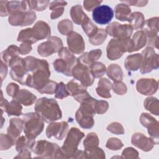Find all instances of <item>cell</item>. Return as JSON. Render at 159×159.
<instances>
[{"instance_id":"cell-1","label":"cell","mask_w":159,"mask_h":159,"mask_svg":"<svg viewBox=\"0 0 159 159\" xmlns=\"http://www.w3.org/2000/svg\"><path fill=\"white\" fill-rule=\"evenodd\" d=\"M26 68L29 73L25 85L36 89L37 91L42 89L49 81L50 71L48 62L45 60L39 59L31 56L25 57Z\"/></svg>"},{"instance_id":"cell-2","label":"cell","mask_w":159,"mask_h":159,"mask_svg":"<svg viewBox=\"0 0 159 159\" xmlns=\"http://www.w3.org/2000/svg\"><path fill=\"white\" fill-rule=\"evenodd\" d=\"M35 112L39 114L46 122L57 120L61 118L62 113L57 101L53 99L41 98L34 107Z\"/></svg>"},{"instance_id":"cell-3","label":"cell","mask_w":159,"mask_h":159,"mask_svg":"<svg viewBox=\"0 0 159 159\" xmlns=\"http://www.w3.org/2000/svg\"><path fill=\"white\" fill-rule=\"evenodd\" d=\"M24 132L30 139H35L42 132L43 129V120L37 112H29L22 116Z\"/></svg>"},{"instance_id":"cell-4","label":"cell","mask_w":159,"mask_h":159,"mask_svg":"<svg viewBox=\"0 0 159 159\" xmlns=\"http://www.w3.org/2000/svg\"><path fill=\"white\" fill-rule=\"evenodd\" d=\"M84 134L76 127H72L68 132L63 145L60 148L63 158H75L78 151V146Z\"/></svg>"},{"instance_id":"cell-5","label":"cell","mask_w":159,"mask_h":159,"mask_svg":"<svg viewBox=\"0 0 159 159\" xmlns=\"http://www.w3.org/2000/svg\"><path fill=\"white\" fill-rule=\"evenodd\" d=\"M94 98L91 96L81 103V106L76 112V120L79 125L84 129H90L94 124L93 116L96 114L93 106Z\"/></svg>"},{"instance_id":"cell-6","label":"cell","mask_w":159,"mask_h":159,"mask_svg":"<svg viewBox=\"0 0 159 159\" xmlns=\"http://www.w3.org/2000/svg\"><path fill=\"white\" fill-rule=\"evenodd\" d=\"M31 150L36 155H40V158H63L62 152L59 146L47 140H38L34 144Z\"/></svg>"},{"instance_id":"cell-7","label":"cell","mask_w":159,"mask_h":159,"mask_svg":"<svg viewBox=\"0 0 159 159\" xmlns=\"http://www.w3.org/2000/svg\"><path fill=\"white\" fill-rule=\"evenodd\" d=\"M107 57L111 60H116L120 58L125 52H132V43L130 38L124 40L112 39L108 43Z\"/></svg>"},{"instance_id":"cell-8","label":"cell","mask_w":159,"mask_h":159,"mask_svg":"<svg viewBox=\"0 0 159 159\" xmlns=\"http://www.w3.org/2000/svg\"><path fill=\"white\" fill-rule=\"evenodd\" d=\"M8 65L11 68L10 75L11 78L21 84L25 85L29 72L26 68L25 59L16 57L9 61Z\"/></svg>"},{"instance_id":"cell-9","label":"cell","mask_w":159,"mask_h":159,"mask_svg":"<svg viewBox=\"0 0 159 159\" xmlns=\"http://www.w3.org/2000/svg\"><path fill=\"white\" fill-rule=\"evenodd\" d=\"M142 63L140 73L142 74L151 72L153 70L158 69L159 66L158 55L155 53L152 47H148L142 52Z\"/></svg>"},{"instance_id":"cell-10","label":"cell","mask_w":159,"mask_h":159,"mask_svg":"<svg viewBox=\"0 0 159 159\" xmlns=\"http://www.w3.org/2000/svg\"><path fill=\"white\" fill-rule=\"evenodd\" d=\"M63 48V42L60 38L55 36L50 37L46 42L40 43L37 52L40 56L45 57L54 53L59 52Z\"/></svg>"},{"instance_id":"cell-11","label":"cell","mask_w":159,"mask_h":159,"mask_svg":"<svg viewBox=\"0 0 159 159\" xmlns=\"http://www.w3.org/2000/svg\"><path fill=\"white\" fill-rule=\"evenodd\" d=\"M72 76L85 87L91 86L94 81V78L90 71L89 67L81 63L78 60L72 70Z\"/></svg>"},{"instance_id":"cell-12","label":"cell","mask_w":159,"mask_h":159,"mask_svg":"<svg viewBox=\"0 0 159 159\" xmlns=\"http://www.w3.org/2000/svg\"><path fill=\"white\" fill-rule=\"evenodd\" d=\"M106 31L114 39L124 40L130 37L133 32V28L130 24H120L114 22L106 27Z\"/></svg>"},{"instance_id":"cell-13","label":"cell","mask_w":159,"mask_h":159,"mask_svg":"<svg viewBox=\"0 0 159 159\" xmlns=\"http://www.w3.org/2000/svg\"><path fill=\"white\" fill-rule=\"evenodd\" d=\"M37 18L33 11H19L11 14L8 18L9 23L12 26H26L34 23Z\"/></svg>"},{"instance_id":"cell-14","label":"cell","mask_w":159,"mask_h":159,"mask_svg":"<svg viewBox=\"0 0 159 159\" xmlns=\"http://www.w3.org/2000/svg\"><path fill=\"white\" fill-rule=\"evenodd\" d=\"M93 19L99 24L104 25L111 22L114 16V11L107 5H101L93 11Z\"/></svg>"},{"instance_id":"cell-15","label":"cell","mask_w":159,"mask_h":159,"mask_svg":"<svg viewBox=\"0 0 159 159\" xmlns=\"http://www.w3.org/2000/svg\"><path fill=\"white\" fill-rule=\"evenodd\" d=\"M68 130V123L65 121L60 122H52L47 127L46 135L48 138L52 136L55 137L57 140H62L67 134Z\"/></svg>"},{"instance_id":"cell-16","label":"cell","mask_w":159,"mask_h":159,"mask_svg":"<svg viewBox=\"0 0 159 159\" xmlns=\"http://www.w3.org/2000/svg\"><path fill=\"white\" fill-rule=\"evenodd\" d=\"M68 49L75 54H80L84 51L85 43L83 37L77 32H71L67 35Z\"/></svg>"},{"instance_id":"cell-17","label":"cell","mask_w":159,"mask_h":159,"mask_svg":"<svg viewBox=\"0 0 159 159\" xmlns=\"http://www.w3.org/2000/svg\"><path fill=\"white\" fill-rule=\"evenodd\" d=\"M158 81L153 78H142L137 81L136 89L137 91L143 95H152L157 92Z\"/></svg>"},{"instance_id":"cell-18","label":"cell","mask_w":159,"mask_h":159,"mask_svg":"<svg viewBox=\"0 0 159 159\" xmlns=\"http://www.w3.org/2000/svg\"><path fill=\"white\" fill-rule=\"evenodd\" d=\"M132 143L144 152H148L152 149L155 142L153 139L144 135L142 133H135L132 136Z\"/></svg>"},{"instance_id":"cell-19","label":"cell","mask_w":159,"mask_h":159,"mask_svg":"<svg viewBox=\"0 0 159 159\" xmlns=\"http://www.w3.org/2000/svg\"><path fill=\"white\" fill-rule=\"evenodd\" d=\"M35 39L37 42L50 37L51 34L50 27L47 23L42 20L37 21L32 27Z\"/></svg>"},{"instance_id":"cell-20","label":"cell","mask_w":159,"mask_h":159,"mask_svg":"<svg viewBox=\"0 0 159 159\" xmlns=\"http://www.w3.org/2000/svg\"><path fill=\"white\" fill-rule=\"evenodd\" d=\"M58 57L66 61L68 65V70L65 75L68 76H72V70L78 63V58L75 57L72 52L66 47H63L58 52Z\"/></svg>"},{"instance_id":"cell-21","label":"cell","mask_w":159,"mask_h":159,"mask_svg":"<svg viewBox=\"0 0 159 159\" xmlns=\"http://www.w3.org/2000/svg\"><path fill=\"white\" fill-rule=\"evenodd\" d=\"M24 129L23 120L19 118H12L9 120V125L7 128V134L12 137L15 142L19 137V135Z\"/></svg>"},{"instance_id":"cell-22","label":"cell","mask_w":159,"mask_h":159,"mask_svg":"<svg viewBox=\"0 0 159 159\" xmlns=\"http://www.w3.org/2000/svg\"><path fill=\"white\" fill-rule=\"evenodd\" d=\"M13 99L17 101L20 104L24 106H30L37 101V97L29 91L22 89L19 90L17 94L13 98Z\"/></svg>"},{"instance_id":"cell-23","label":"cell","mask_w":159,"mask_h":159,"mask_svg":"<svg viewBox=\"0 0 159 159\" xmlns=\"http://www.w3.org/2000/svg\"><path fill=\"white\" fill-rule=\"evenodd\" d=\"M102 55V51L100 49L91 50L86 52L78 58V60L82 64L89 67L94 61L98 60Z\"/></svg>"},{"instance_id":"cell-24","label":"cell","mask_w":159,"mask_h":159,"mask_svg":"<svg viewBox=\"0 0 159 159\" xmlns=\"http://www.w3.org/2000/svg\"><path fill=\"white\" fill-rule=\"evenodd\" d=\"M142 55L136 53L129 55L125 60V67L127 70L135 71L140 68L142 63Z\"/></svg>"},{"instance_id":"cell-25","label":"cell","mask_w":159,"mask_h":159,"mask_svg":"<svg viewBox=\"0 0 159 159\" xmlns=\"http://www.w3.org/2000/svg\"><path fill=\"white\" fill-rule=\"evenodd\" d=\"M112 88L111 81L106 78H101L98 81V87L96 89L98 94L104 98H109L111 97L110 91Z\"/></svg>"},{"instance_id":"cell-26","label":"cell","mask_w":159,"mask_h":159,"mask_svg":"<svg viewBox=\"0 0 159 159\" xmlns=\"http://www.w3.org/2000/svg\"><path fill=\"white\" fill-rule=\"evenodd\" d=\"M131 40L133 52L140 50L147 44V36L145 32L142 30L136 32Z\"/></svg>"},{"instance_id":"cell-27","label":"cell","mask_w":159,"mask_h":159,"mask_svg":"<svg viewBox=\"0 0 159 159\" xmlns=\"http://www.w3.org/2000/svg\"><path fill=\"white\" fill-rule=\"evenodd\" d=\"M114 12L116 19L120 21H126L130 15L131 9L128 5L121 3L117 4L115 7Z\"/></svg>"},{"instance_id":"cell-28","label":"cell","mask_w":159,"mask_h":159,"mask_svg":"<svg viewBox=\"0 0 159 159\" xmlns=\"http://www.w3.org/2000/svg\"><path fill=\"white\" fill-rule=\"evenodd\" d=\"M19 53V47L14 45H11L1 53V61H2L5 64L8 65L9 61L14 58L18 57Z\"/></svg>"},{"instance_id":"cell-29","label":"cell","mask_w":159,"mask_h":159,"mask_svg":"<svg viewBox=\"0 0 159 159\" xmlns=\"http://www.w3.org/2000/svg\"><path fill=\"white\" fill-rule=\"evenodd\" d=\"M107 76L115 82L121 81L123 79V71L120 66L117 64H111L106 70Z\"/></svg>"},{"instance_id":"cell-30","label":"cell","mask_w":159,"mask_h":159,"mask_svg":"<svg viewBox=\"0 0 159 159\" xmlns=\"http://www.w3.org/2000/svg\"><path fill=\"white\" fill-rule=\"evenodd\" d=\"M127 21L130 22V25L133 29L138 30L143 27L145 24V18L143 14L140 12H134L132 13Z\"/></svg>"},{"instance_id":"cell-31","label":"cell","mask_w":159,"mask_h":159,"mask_svg":"<svg viewBox=\"0 0 159 159\" xmlns=\"http://www.w3.org/2000/svg\"><path fill=\"white\" fill-rule=\"evenodd\" d=\"M70 15L73 21L78 25H81L84 17L87 16L83 12L81 6L79 4H76L71 8Z\"/></svg>"},{"instance_id":"cell-32","label":"cell","mask_w":159,"mask_h":159,"mask_svg":"<svg viewBox=\"0 0 159 159\" xmlns=\"http://www.w3.org/2000/svg\"><path fill=\"white\" fill-rule=\"evenodd\" d=\"M35 140L28 139L26 136L19 137L16 142V148L19 153L24 150L29 149L31 150L32 147L35 143Z\"/></svg>"},{"instance_id":"cell-33","label":"cell","mask_w":159,"mask_h":159,"mask_svg":"<svg viewBox=\"0 0 159 159\" xmlns=\"http://www.w3.org/2000/svg\"><path fill=\"white\" fill-rule=\"evenodd\" d=\"M82 28L89 38L94 35L98 30V27L93 24L91 19L86 16L81 23Z\"/></svg>"},{"instance_id":"cell-34","label":"cell","mask_w":159,"mask_h":159,"mask_svg":"<svg viewBox=\"0 0 159 159\" xmlns=\"http://www.w3.org/2000/svg\"><path fill=\"white\" fill-rule=\"evenodd\" d=\"M17 41L30 44L35 43L37 41L34 38L32 28L22 29L20 31L17 37Z\"/></svg>"},{"instance_id":"cell-35","label":"cell","mask_w":159,"mask_h":159,"mask_svg":"<svg viewBox=\"0 0 159 159\" xmlns=\"http://www.w3.org/2000/svg\"><path fill=\"white\" fill-rule=\"evenodd\" d=\"M143 105L146 110L150 111L152 114L156 116L158 115V100L154 97H148L145 99Z\"/></svg>"},{"instance_id":"cell-36","label":"cell","mask_w":159,"mask_h":159,"mask_svg":"<svg viewBox=\"0 0 159 159\" xmlns=\"http://www.w3.org/2000/svg\"><path fill=\"white\" fill-rule=\"evenodd\" d=\"M99 143L98 135L94 132L89 133L83 142L84 150H89L98 146Z\"/></svg>"},{"instance_id":"cell-37","label":"cell","mask_w":159,"mask_h":159,"mask_svg":"<svg viewBox=\"0 0 159 159\" xmlns=\"http://www.w3.org/2000/svg\"><path fill=\"white\" fill-rule=\"evenodd\" d=\"M89 70L94 78L102 77L106 72L105 65L101 62L99 61H94L89 66Z\"/></svg>"},{"instance_id":"cell-38","label":"cell","mask_w":159,"mask_h":159,"mask_svg":"<svg viewBox=\"0 0 159 159\" xmlns=\"http://www.w3.org/2000/svg\"><path fill=\"white\" fill-rule=\"evenodd\" d=\"M22 107L20 104L17 101L13 99L9 104L7 105L5 112L8 114V116H20L22 114Z\"/></svg>"},{"instance_id":"cell-39","label":"cell","mask_w":159,"mask_h":159,"mask_svg":"<svg viewBox=\"0 0 159 159\" xmlns=\"http://www.w3.org/2000/svg\"><path fill=\"white\" fill-rule=\"evenodd\" d=\"M106 37L107 32L106 30L103 29H98L96 34L89 38V41L93 45H99L105 41Z\"/></svg>"},{"instance_id":"cell-40","label":"cell","mask_w":159,"mask_h":159,"mask_svg":"<svg viewBox=\"0 0 159 159\" xmlns=\"http://www.w3.org/2000/svg\"><path fill=\"white\" fill-rule=\"evenodd\" d=\"M58 29L59 32L62 35H68L73 32V24L69 19L61 20L58 24Z\"/></svg>"},{"instance_id":"cell-41","label":"cell","mask_w":159,"mask_h":159,"mask_svg":"<svg viewBox=\"0 0 159 159\" xmlns=\"http://www.w3.org/2000/svg\"><path fill=\"white\" fill-rule=\"evenodd\" d=\"M84 158H104L105 153L101 148L98 147L89 150H84Z\"/></svg>"},{"instance_id":"cell-42","label":"cell","mask_w":159,"mask_h":159,"mask_svg":"<svg viewBox=\"0 0 159 159\" xmlns=\"http://www.w3.org/2000/svg\"><path fill=\"white\" fill-rule=\"evenodd\" d=\"M93 106L96 113L98 114H102L107 111L109 108V104L106 101H98L94 99L93 102Z\"/></svg>"},{"instance_id":"cell-43","label":"cell","mask_w":159,"mask_h":159,"mask_svg":"<svg viewBox=\"0 0 159 159\" xmlns=\"http://www.w3.org/2000/svg\"><path fill=\"white\" fill-rule=\"evenodd\" d=\"M30 10L42 11L47 8L50 3L49 1H28Z\"/></svg>"},{"instance_id":"cell-44","label":"cell","mask_w":159,"mask_h":159,"mask_svg":"<svg viewBox=\"0 0 159 159\" xmlns=\"http://www.w3.org/2000/svg\"><path fill=\"white\" fill-rule=\"evenodd\" d=\"M55 94V98L60 99H62L70 96V93L66 88V86L63 82H60L57 84Z\"/></svg>"},{"instance_id":"cell-45","label":"cell","mask_w":159,"mask_h":159,"mask_svg":"<svg viewBox=\"0 0 159 159\" xmlns=\"http://www.w3.org/2000/svg\"><path fill=\"white\" fill-rule=\"evenodd\" d=\"M13 145H15V142L11 136L8 134H1V150H7Z\"/></svg>"},{"instance_id":"cell-46","label":"cell","mask_w":159,"mask_h":159,"mask_svg":"<svg viewBox=\"0 0 159 159\" xmlns=\"http://www.w3.org/2000/svg\"><path fill=\"white\" fill-rule=\"evenodd\" d=\"M53 65L55 71L65 75L68 70V65L65 60L61 58L57 59L55 61H54Z\"/></svg>"},{"instance_id":"cell-47","label":"cell","mask_w":159,"mask_h":159,"mask_svg":"<svg viewBox=\"0 0 159 159\" xmlns=\"http://www.w3.org/2000/svg\"><path fill=\"white\" fill-rule=\"evenodd\" d=\"M57 83L52 80H49V81L47 83L45 86H44L42 89L39 90L38 91L40 93L42 94H52L55 93L57 87Z\"/></svg>"},{"instance_id":"cell-48","label":"cell","mask_w":159,"mask_h":159,"mask_svg":"<svg viewBox=\"0 0 159 159\" xmlns=\"http://www.w3.org/2000/svg\"><path fill=\"white\" fill-rule=\"evenodd\" d=\"M107 130L116 135H122L124 134L123 126L117 122H113L109 124L107 127Z\"/></svg>"},{"instance_id":"cell-49","label":"cell","mask_w":159,"mask_h":159,"mask_svg":"<svg viewBox=\"0 0 159 159\" xmlns=\"http://www.w3.org/2000/svg\"><path fill=\"white\" fill-rule=\"evenodd\" d=\"M106 146L111 150H118L123 147V143L117 138L112 137L107 140Z\"/></svg>"},{"instance_id":"cell-50","label":"cell","mask_w":159,"mask_h":159,"mask_svg":"<svg viewBox=\"0 0 159 159\" xmlns=\"http://www.w3.org/2000/svg\"><path fill=\"white\" fill-rule=\"evenodd\" d=\"M112 88L114 93L117 94L118 95H123L127 92V86L125 83L122 81L114 82L113 84H112Z\"/></svg>"},{"instance_id":"cell-51","label":"cell","mask_w":159,"mask_h":159,"mask_svg":"<svg viewBox=\"0 0 159 159\" xmlns=\"http://www.w3.org/2000/svg\"><path fill=\"white\" fill-rule=\"evenodd\" d=\"M121 158H138L139 153L138 152L132 147H127L125 148L122 153Z\"/></svg>"},{"instance_id":"cell-52","label":"cell","mask_w":159,"mask_h":159,"mask_svg":"<svg viewBox=\"0 0 159 159\" xmlns=\"http://www.w3.org/2000/svg\"><path fill=\"white\" fill-rule=\"evenodd\" d=\"M157 120L148 113H142L140 117V121L142 125L147 127L150 124L154 122Z\"/></svg>"},{"instance_id":"cell-53","label":"cell","mask_w":159,"mask_h":159,"mask_svg":"<svg viewBox=\"0 0 159 159\" xmlns=\"http://www.w3.org/2000/svg\"><path fill=\"white\" fill-rule=\"evenodd\" d=\"M146 24L148 27V30L153 31L155 32H158V17H152L149 19H147L146 21Z\"/></svg>"},{"instance_id":"cell-54","label":"cell","mask_w":159,"mask_h":159,"mask_svg":"<svg viewBox=\"0 0 159 159\" xmlns=\"http://www.w3.org/2000/svg\"><path fill=\"white\" fill-rule=\"evenodd\" d=\"M102 1L97 0H87L83 1L84 8L88 11H93L98 5H99Z\"/></svg>"},{"instance_id":"cell-55","label":"cell","mask_w":159,"mask_h":159,"mask_svg":"<svg viewBox=\"0 0 159 159\" xmlns=\"http://www.w3.org/2000/svg\"><path fill=\"white\" fill-rule=\"evenodd\" d=\"M19 90V86L14 83H9L6 87V93L7 95L12 98L15 97Z\"/></svg>"},{"instance_id":"cell-56","label":"cell","mask_w":159,"mask_h":159,"mask_svg":"<svg viewBox=\"0 0 159 159\" xmlns=\"http://www.w3.org/2000/svg\"><path fill=\"white\" fill-rule=\"evenodd\" d=\"M122 3L129 6H135L137 7H143L148 3L147 1H121Z\"/></svg>"},{"instance_id":"cell-57","label":"cell","mask_w":159,"mask_h":159,"mask_svg":"<svg viewBox=\"0 0 159 159\" xmlns=\"http://www.w3.org/2000/svg\"><path fill=\"white\" fill-rule=\"evenodd\" d=\"M7 1H0V14L1 17L9 15L7 10Z\"/></svg>"},{"instance_id":"cell-58","label":"cell","mask_w":159,"mask_h":159,"mask_svg":"<svg viewBox=\"0 0 159 159\" xmlns=\"http://www.w3.org/2000/svg\"><path fill=\"white\" fill-rule=\"evenodd\" d=\"M32 46L31 44L28 43H22L20 44L19 47L20 49V54L21 55H26L29 53L32 50Z\"/></svg>"},{"instance_id":"cell-59","label":"cell","mask_w":159,"mask_h":159,"mask_svg":"<svg viewBox=\"0 0 159 159\" xmlns=\"http://www.w3.org/2000/svg\"><path fill=\"white\" fill-rule=\"evenodd\" d=\"M64 12V7H59L54 10L52 11L51 14H50V18L52 19H57L59 17H60Z\"/></svg>"},{"instance_id":"cell-60","label":"cell","mask_w":159,"mask_h":159,"mask_svg":"<svg viewBox=\"0 0 159 159\" xmlns=\"http://www.w3.org/2000/svg\"><path fill=\"white\" fill-rule=\"evenodd\" d=\"M67 4V2L65 1H55L50 4L49 8L50 10L53 11L55 9L59 7H64Z\"/></svg>"},{"instance_id":"cell-61","label":"cell","mask_w":159,"mask_h":159,"mask_svg":"<svg viewBox=\"0 0 159 159\" xmlns=\"http://www.w3.org/2000/svg\"><path fill=\"white\" fill-rule=\"evenodd\" d=\"M7 73V67L6 66V64H5L2 61H1V81L6 77Z\"/></svg>"}]
</instances>
